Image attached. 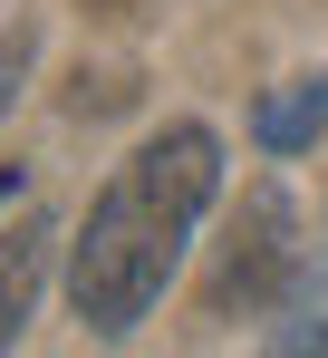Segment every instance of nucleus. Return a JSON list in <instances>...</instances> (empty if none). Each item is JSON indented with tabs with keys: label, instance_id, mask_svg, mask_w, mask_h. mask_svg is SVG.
I'll return each instance as SVG.
<instances>
[{
	"label": "nucleus",
	"instance_id": "obj_5",
	"mask_svg": "<svg viewBox=\"0 0 328 358\" xmlns=\"http://www.w3.org/2000/svg\"><path fill=\"white\" fill-rule=\"evenodd\" d=\"M280 349H328V262L319 271H299V291H290V320L271 329Z\"/></svg>",
	"mask_w": 328,
	"mask_h": 358
},
{
	"label": "nucleus",
	"instance_id": "obj_2",
	"mask_svg": "<svg viewBox=\"0 0 328 358\" xmlns=\"http://www.w3.org/2000/svg\"><path fill=\"white\" fill-rule=\"evenodd\" d=\"M280 271H290V194H280V184H251V194H241V213H232V252H222L203 310H213V320L261 310Z\"/></svg>",
	"mask_w": 328,
	"mask_h": 358
},
{
	"label": "nucleus",
	"instance_id": "obj_7",
	"mask_svg": "<svg viewBox=\"0 0 328 358\" xmlns=\"http://www.w3.org/2000/svg\"><path fill=\"white\" fill-rule=\"evenodd\" d=\"M77 10H87V20H135L145 0H77Z\"/></svg>",
	"mask_w": 328,
	"mask_h": 358
},
{
	"label": "nucleus",
	"instance_id": "obj_8",
	"mask_svg": "<svg viewBox=\"0 0 328 358\" xmlns=\"http://www.w3.org/2000/svg\"><path fill=\"white\" fill-rule=\"evenodd\" d=\"M10 194H20V165H0V213H10Z\"/></svg>",
	"mask_w": 328,
	"mask_h": 358
},
{
	"label": "nucleus",
	"instance_id": "obj_4",
	"mask_svg": "<svg viewBox=\"0 0 328 358\" xmlns=\"http://www.w3.org/2000/svg\"><path fill=\"white\" fill-rule=\"evenodd\" d=\"M261 145H271V155H290V145H309V136H319L328 126V78H290V87H280V97H261Z\"/></svg>",
	"mask_w": 328,
	"mask_h": 358
},
{
	"label": "nucleus",
	"instance_id": "obj_3",
	"mask_svg": "<svg viewBox=\"0 0 328 358\" xmlns=\"http://www.w3.org/2000/svg\"><path fill=\"white\" fill-rule=\"evenodd\" d=\"M49 223H20V233L0 242V349L20 339V320H29V300H39V271H49Z\"/></svg>",
	"mask_w": 328,
	"mask_h": 358
},
{
	"label": "nucleus",
	"instance_id": "obj_6",
	"mask_svg": "<svg viewBox=\"0 0 328 358\" xmlns=\"http://www.w3.org/2000/svg\"><path fill=\"white\" fill-rule=\"evenodd\" d=\"M29 49H39V29H29V20H10V39H0V107L20 97V78H29Z\"/></svg>",
	"mask_w": 328,
	"mask_h": 358
},
{
	"label": "nucleus",
	"instance_id": "obj_1",
	"mask_svg": "<svg viewBox=\"0 0 328 358\" xmlns=\"http://www.w3.org/2000/svg\"><path fill=\"white\" fill-rule=\"evenodd\" d=\"M213 184H222L213 126H164L116 165V184L97 194L87 233L68 252V300H77V320L97 339H126L155 310L164 271L184 262V242H193L203 203H213Z\"/></svg>",
	"mask_w": 328,
	"mask_h": 358
}]
</instances>
